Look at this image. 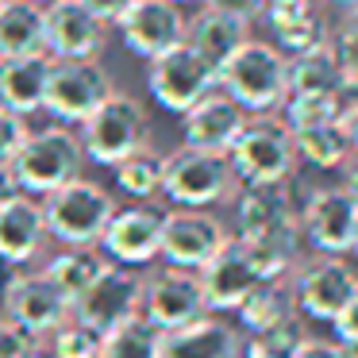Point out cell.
Wrapping results in <instances>:
<instances>
[{"label":"cell","mask_w":358,"mask_h":358,"mask_svg":"<svg viewBox=\"0 0 358 358\" xmlns=\"http://www.w3.org/2000/svg\"><path fill=\"white\" fill-rule=\"evenodd\" d=\"M216 89L231 96L243 112L270 116L289 96V58L270 43L247 39L216 73Z\"/></svg>","instance_id":"1"},{"label":"cell","mask_w":358,"mask_h":358,"mask_svg":"<svg viewBox=\"0 0 358 358\" xmlns=\"http://www.w3.org/2000/svg\"><path fill=\"white\" fill-rule=\"evenodd\" d=\"M81 166H85L81 139L66 127L27 131V139L12 155V173H16L24 196H50L55 189L78 181Z\"/></svg>","instance_id":"2"},{"label":"cell","mask_w":358,"mask_h":358,"mask_svg":"<svg viewBox=\"0 0 358 358\" xmlns=\"http://www.w3.org/2000/svg\"><path fill=\"white\" fill-rule=\"evenodd\" d=\"M235 181L243 185H285L296 170V147L285 120L273 116H247L243 131L227 147Z\"/></svg>","instance_id":"3"},{"label":"cell","mask_w":358,"mask_h":358,"mask_svg":"<svg viewBox=\"0 0 358 358\" xmlns=\"http://www.w3.org/2000/svg\"><path fill=\"white\" fill-rule=\"evenodd\" d=\"M112 212H116L112 193L85 178H78L70 185L55 189L50 196H43L47 235L58 239L62 247H101Z\"/></svg>","instance_id":"4"},{"label":"cell","mask_w":358,"mask_h":358,"mask_svg":"<svg viewBox=\"0 0 358 358\" xmlns=\"http://www.w3.org/2000/svg\"><path fill=\"white\" fill-rule=\"evenodd\" d=\"M235 173L227 155L181 147L166 155L162 166V196L178 208H212L235 193Z\"/></svg>","instance_id":"5"},{"label":"cell","mask_w":358,"mask_h":358,"mask_svg":"<svg viewBox=\"0 0 358 358\" xmlns=\"http://www.w3.org/2000/svg\"><path fill=\"white\" fill-rule=\"evenodd\" d=\"M147 112L135 96L127 93H112L93 116L81 124V150H85L89 162L96 166H116L124 162L127 155L147 147Z\"/></svg>","instance_id":"6"},{"label":"cell","mask_w":358,"mask_h":358,"mask_svg":"<svg viewBox=\"0 0 358 358\" xmlns=\"http://www.w3.org/2000/svg\"><path fill=\"white\" fill-rule=\"evenodd\" d=\"M358 289V270L347 258L335 255H316L304 266L293 270V304L301 320H316V324H331L343 308H347L350 293Z\"/></svg>","instance_id":"7"},{"label":"cell","mask_w":358,"mask_h":358,"mask_svg":"<svg viewBox=\"0 0 358 358\" xmlns=\"http://www.w3.org/2000/svg\"><path fill=\"white\" fill-rule=\"evenodd\" d=\"M112 89V78L101 62L93 58H66L55 62L50 58V78H47V101L43 108L62 124H85L96 108H101Z\"/></svg>","instance_id":"8"},{"label":"cell","mask_w":358,"mask_h":358,"mask_svg":"<svg viewBox=\"0 0 358 358\" xmlns=\"http://www.w3.org/2000/svg\"><path fill=\"white\" fill-rule=\"evenodd\" d=\"M147 89L158 108L173 112V116H185L193 104H201L208 93H216V70L193 47L178 43L173 50L150 58Z\"/></svg>","instance_id":"9"},{"label":"cell","mask_w":358,"mask_h":358,"mask_svg":"<svg viewBox=\"0 0 358 358\" xmlns=\"http://www.w3.org/2000/svg\"><path fill=\"white\" fill-rule=\"evenodd\" d=\"M166 212L158 201H131L127 208H116L104 227L101 239V255L112 266H147L158 258L162 250V227H166Z\"/></svg>","instance_id":"10"},{"label":"cell","mask_w":358,"mask_h":358,"mask_svg":"<svg viewBox=\"0 0 358 358\" xmlns=\"http://www.w3.org/2000/svg\"><path fill=\"white\" fill-rule=\"evenodd\" d=\"M227 227L220 224L212 212L204 208H173L166 212V227H162V250L158 258H166V266L173 270H201L208 266L220 250L227 247Z\"/></svg>","instance_id":"11"},{"label":"cell","mask_w":358,"mask_h":358,"mask_svg":"<svg viewBox=\"0 0 358 358\" xmlns=\"http://www.w3.org/2000/svg\"><path fill=\"white\" fill-rule=\"evenodd\" d=\"M139 308H143V278L135 270H127V266H108L101 273V281H93L70 304V316L89 324L93 331L108 335L120 324L139 316Z\"/></svg>","instance_id":"12"},{"label":"cell","mask_w":358,"mask_h":358,"mask_svg":"<svg viewBox=\"0 0 358 358\" xmlns=\"http://www.w3.org/2000/svg\"><path fill=\"white\" fill-rule=\"evenodd\" d=\"M358 227V204L350 201V193L343 185L312 189L308 201L301 204V239H308V247L316 255H350V239Z\"/></svg>","instance_id":"13"},{"label":"cell","mask_w":358,"mask_h":358,"mask_svg":"<svg viewBox=\"0 0 358 358\" xmlns=\"http://www.w3.org/2000/svg\"><path fill=\"white\" fill-rule=\"evenodd\" d=\"M204 293L193 270H155L143 278V308L139 316L158 331H173L181 324H193L196 316H204Z\"/></svg>","instance_id":"14"},{"label":"cell","mask_w":358,"mask_h":358,"mask_svg":"<svg viewBox=\"0 0 358 358\" xmlns=\"http://www.w3.org/2000/svg\"><path fill=\"white\" fill-rule=\"evenodd\" d=\"M235 224V239H301V208L285 185H243Z\"/></svg>","instance_id":"15"},{"label":"cell","mask_w":358,"mask_h":358,"mask_svg":"<svg viewBox=\"0 0 358 358\" xmlns=\"http://www.w3.org/2000/svg\"><path fill=\"white\" fill-rule=\"evenodd\" d=\"M116 27L124 35V47L147 62L185 43V16L173 0H135Z\"/></svg>","instance_id":"16"},{"label":"cell","mask_w":358,"mask_h":358,"mask_svg":"<svg viewBox=\"0 0 358 358\" xmlns=\"http://www.w3.org/2000/svg\"><path fill=\"white\" fill-rule=\"evenodd\" d=\"M104 47V24L78 0H55L43 8V50L55 62L96 58Z\"/></svg>","instance_id":"17"},{"label":"cell","mask_w":358,"mask_h":358,"mask_svg":"<svg viewBox=\"0 0 358 358\" xmlns=\"http://www.w3.org/2000/svg\"><path fill=\"white\" fill-rule=\"evenodd\" d=\"M196 281H201V293H204V308H208L212 316H224V312H235L250 296V289L258 285V273H255V266H250L243 243L231 235L227 247L220 250L208 266L196 270Z\"/></svg>","instance_id":"18"},{"label":"cell","mask_w":358,"mask_h":358,"mask_svg":"<svg viewBox=\"0 0 358 358\" xmlns=\"http://www.w3.org/2000/svg\"><path fill=\"white\" fill-rule=\"evenodd\" d=\"M4 316L12 324H20L24 331H31L35 339H47L58 324L70 320V301L50 285L47 273H24L20 270L16 285L8 293V304H4Z\"/></svg>","instance_id":"19"},{"label":"cell","mask_w":358,"mask_h":358,"mask_svg":"<svg viewBox=\"0 0 358 358\" xmlns=\"http://www.w3.org/2000/svg\"><path fill=\"white\" fill-rule=\"evenodd\" d=\"M158 358H243V331L224 316L204 312L193 324L162 331Z\"/></svg>","instance_id":"20"},{"label":"cell","mask_w":358,"mask_h":358,"mask_svg":"<svg viewBox=\"0 0 358 358\" xmlns=\"http://www.w3.org/2000/svg\"><path fill=\"white\" fill-rule=\"evenodd\" d=\"M247 124V112L224 93H208L201 104L181 116V135L185 147L193 150H212V155H227V147L235 143V135Z\"/></svg>","instance_id":"21"},{"label":"cell","mask_w":358,"mask_h":358,"mask_svg":"<svg viewBox=\"0 0 358 358\" xmlns=\"http://www.w3.org/2000/svg\"><path fill=\"white\" fill-rule=\"evenodd\" d=\"M47 220H43V204L35 196L20 193L0 208V262L24 270L27 262L43 255L47 247Z\"/></svg>","instance_id":"22"},{"label":"cell","mask_w":358,"mask_h":358,"mask_svg":"<svg viewBox=\"0 0 358 358\" xmlns=\"http://www.w3.org/2000/svg\"><path fill=\"white\" fill-rule=\"evenodd\" d=\"M47 78H50V58L47 55H27V58H0V108L31 116L47 101Z\"/></svg>","instance_id":"23"},{"label":"cell","mask_w":358,"mask_h":358,"mask_svg":"<svg viewBox=\"0 0 358 358\" xmlns=\"http://www.w3.org/2000/svg\"><path fill=\"white\" fill-rule=\"evenodd\" d=\"M247 39H250V35H247V20H235V16L216 12V8H204L196 20H189V24H185V47H193L216 73Z\"/></svg>","instance_id":"24"},{"label":"cell","mask_w":358,"mask_h":358,"mask_svg":"<svg viewBox=\"0 0 358 358\" xmlns=\"http://www.w3.org/2000/svg\"><path fill=\"white\" fill-rule=\"evenodd\" d=\"M108 266L112 262L101 255V247H62L47 266H43V273H47L50 285L73 304L93 281H101V273L108 270Z\"/></svg>","instance_id":"25"},{"label":"cell","mask_w":358,"mask_h":358,"mask_svg":"<svg viewBox=\"0 0 358 358\" xmlns=\"http://www.w3.org/2000/svg\"><path fill=\"white\" fill-rule=\"evenodd\" d=\"M47 55L43 50V8L31 0H0V58Z\"/></svg>","instance_id":"26"},{"label":"cell","mask_w":358,"mask_h":358,"mask_svg":"<svg viewBox=\"0 0 358 358\" xmlns=\"http://www.w3.org/2000/svg\"><path fill=\"white\" fill-rule=\"evenodd\" d=\"M289 93H347L331 43L289 58Z\"/></svg>","instance_id":"27"},{"label":"cell","mask_w":358,"mask_h":358,"mask_svg":"<svg viewBox=\"0 0 358 358\" xmlns=\"http://www.w3.org/2000/svg\"><path fill=\"white\" fill-rule=\"evenodd\" d=\"M243 331H266V327H278L285 320H296V304H293V293H289L285 281H258L250 289V296L235 308Z\"/></svg>","instance_id":"28"},{"label":"cell","mask_w":358,"mask_h":358,"mask_svg":"<svg viewBox=\"0 0 358 358\" xmlns=\"http://www.w3.org/2000/svg\"><path fill=\"white\" fill-rule=\"evenodd\" d=\"M293 147H296V158L316 166V170H343L350 162V139L343 131V120L293 131Z\"/></svg>","instance_id":"29"},{"label":"cell","mask_w":358,"mask_h":358,"mask_svg":"<svg viewBox=\"0 0 358 358\" xmlns=\"http://www.w3.org/2000/svg\"><path fill=\"white\" fill-rule=\"evenodd\" d=\"M162 166H166V155H158L150 147L135 150L124 162L112 166L116 189L124 196H131V201H155V196H162Z\"/></svg>","instance_id":"30"},{"label":"cell","mask_w":358,"mask_h":358,"mask_svg":"<svg viewBox=\"0 0 358 358\" xmlns=\"http://www.w3.org/2000/svg\"><path fill=\"white\" fill-rule=\"evenodd\" d=\"M285 127L289 131H304V127L335 124L343 120V93H289L285 96Z\"/></svg>","instance_id":"31"},{"label":"cell","mask_w":358,"mask_h":358,"mask_svg":"<svg viewBox=\"0 0 358 358\" xmlns=\"http://www.w3.org/2000/svg\"><path fill=\"white\" fill-rule=\"evenodd\" d=\"M158 350H162V331L150 327L143 316H135L104 335L101 358H158Z\"/></svg>","instance_id":"32"},{"label":"cell","mask_w":358,"mask_h":358,"mask_svg":"<svg viewBox=\"0 0 358 358\" xmlns=\"http://www.w3.org/2000/svg\"><path fill=\"white\" fill-rule=\"evenodd\" d=\"M304 339H308V331L296 316L278 327H266V331H250L243 339V358H296V347Z\"/></svg>","instance_id":"33"},{"label":"cell","mask_w":358,"mask_h":358,"mask_svg":"<svg viewBox=\"0 0 358 358\" xmlns=\"http://www.w3.org/2000/svg\"><path fill=\"white\" fill-rule=\"evenodd\" d=\"M43 343H47L50 358H101L104 335L93 331L89 324H81V320L70 316L66 324H58Z\"/></svg>","instance_id":"34"},{"label":"cell","mask_w":358,"mask_h":358,"mask_svg":"<svg viewBox=\"0 0 358 358\" xmlns=\"http://www.w3.org/2000/svg\"><path fill=\"white\" fill-rule=\"evenodd\" d=\"M331 47H335V58H339V70H343V85L358 89V12H350L343 20Z\"/></svg>","instance_id":"35"},{"label":"cell","mask_w":358,"mask_h":358,"mask_svg":"<svg viewBox=\"0 0 358 358\" xmlns=\"http://www.w3.org/2000/svg\"><path fill=\"white\" fill-rule=\"evenodd\" d=\"M316 12H320L316 0H266L262 16L270 20L273 31H285V27H293V24H301V20L316 16Z\"/></svg>","instance_id":"36"},{"label":"cell","mask_w":358,"mask_h":358,"mask_svg":"<svg viewBox=\"0 0 358 358\" xmlns=\"http://www.w3.org/2000/svg\"><path fill=\"white\" fill-rule=\"evenodd\" d=\"M35 343L39 339H35L31 331H24L20 324H12L8 316H0V358H24Z\"/></svg>","instance_id":"37"},{"label":"cell","mask_w":358,"mask_h":358,"mask_svg":"<svg viewBox=\"0 0 358 358\" xmlns=\"http://www.w3.org/2000/svg\"><path fill=\"white\" fill-rule=\"evenodd\" d=\"M24 139H27L24 116L0 108V162H12V155L20 150V143H24Z\"/></svg>","instance_id":"38"},{"label":"cell","mask_w":358,"mask_h":358,"mask_svg":"<svg viewBox=\"0 0 358 358\" xmlns=\"http://www.w3.org/2000/svg\"><path fill=\"white\" fill-rule=\"evenodd\" d=\"M331 327H335V343H339V347H347V350L358 347V289L350 293L347 308L331 320Z\"/></svg>","instance_id":"39"},{"label":"cell","mask_w":358,"mask_h":358,"mask_svg":"<svg viewBox=\"0 0 358 358\" xmlns=\"http://www.w3.org/2000/svg\"><path fill=\"white\" fill-rule=\"evenodd\" d=\"M204 8H216V12H227V16H235V20H255V16H262V8H266V0H204Z\"/></svg>","instance_id":"40"},{"label":"cell","mask_w":358,"mask_h":358,"mask_svg":"<svg viewBox=\"0 0 358 358\" xmlns=\"http://www.w3.org/2000/svg\"><path fill=\"white\" fill-rule=\"evenodd\" d=\"M81 8H89L101 24H120V16H124L127 8H131L135 0H78Z\"/></svg>","instance_id":"41"},{"label":"cell","mask_w":358,"mask_h":358,"mask_svg":"<svg viewBox=\"0 0 358 358\" xmlns=\"http://www.w3.org/2000/svg\"><path fill=\"white\" fill-rule=\"evenodd\" d=\"M296 358H347V347H339V343L331 339H304L301 347H296Z\"/></svg>","instance_id":"42"},{"label":"cell","mask_w":358,"mask_h":358,"mask_svg":"<svg viewBox=\"0 0 358 358\" xmlns=\"http://www.w3.org/2000/svg\"><path fill=\"white\" fill-rule=\"evenodd\" d=\"M16 196H20V181L12 173V162H0V208L8 201H16Z\"/></svg>","instance_id":"43"},{"label":"cell","mask_w":358,"mask_h":358,"mask_svg":"<svg viewBox=\"0 0 358 358\" xmlns=\"http://www.w3.org/2000/svg\"><path fill=\"white\" fill-rule=\"evenodd\" d=\"M343 131L350 139V155H358V101L343 108Z\"/></svg>","instance_id":"44"},{"label":"cell","mask_w":358,"mask_h":358,"mask_svg":"<svg viewBox=\"0 0 358 358\" xmlns=\"http://www.w3.org/2000/svg\"><path fill=\"white\" fill-rule=\"evenodd\" d=\"M16 278H20L16 266L0 262V316H4V304H8V293H12V285H16Z\"/></svg>","instance_id":"45"},{"label":"cell","mask_w":358,"mask_h":358,"mask_svg":"<svg viewBox=\"0 0 358 358\" xmlns=\"http://www.w3.org/2000/svg\"><path fill=\"white\" fill-rule=\"evenodd\" d=\"M343 189H347L350 201L358 204V155H350V162L343 166Z\"/></svg>","instance_id":"46"},{"label":"cell","mask_w":358,"mask_h":358,"mask_svg":"<svg viewBox=\"0 0 358 358\" xmlns=\"http://www.w3.org/2000/svg\"><path fill=\"white\" fill-rule=\"evenodd\" d=\"M24 358H50V350H47V343H43V339H39V343H35V347H31V350H27V355H24Z\"/></svg>","instance_id":"47"},{"label":"cell","mask_w":358,"mask_h":358,"mask_svg":"<svg viewBox=\"0 0 358 358\" xmlns=\"http://www.w3.org/2000/svg\"><path fill=\"white\" fill-rule=\"evenodd\" d=\"M331 4H339V8H347V12H358V0H331Z\"/></svg>","instance_id":"48"},{"label":"cell","mask_w":358,"mask_h":358,"mask_svg":"<svg viewBox=\"0 0 358 358\" xmlns=\"http://www.w3.org/2000/svg\"><path fill=\"white\" fill-rule=\"evenodd\" d=\"M350 255L358 258V227H355V239H350Z\"/></svg>","instance_id":"49"},{"label":"cell","mask_w":358,"mask_h":358,"mask_svg":"<svg viewBox=\"0 0 358 358\" xmlns=\"http://www.w3.org/2000/svg\"><path fill=\"white\" fill-rule=\"evenodd\" d=\"M31 4H39V8H47V4H55V0H31Z\"/></svg>","instance_id":"50"},{"label":"cell","mask_w":358,"mask_h":358,"mask_svg":"<svg viewBox=\"0 0 358 358\" xmlns=\"http://www.w3.org/2000/svg\"><path fill=\"white\" fill-rule=\"evenodd\" d=\"M347 358H358V347H350V350H347Z\"/></svg>","instance_id":"51"},{"label":"cell","mask_w":358,"mask_h":358,"mask_svg":"<svg viewBox=\"0 0 358 358\" xmlns=\"http://www.w3.org/2000/svg\"><path fill=\"white\" fill-rule=\"evenodd\" d=\"M173 4H178V0H173Z\"/></svg>","instance_id":"52"}]
</instances>
